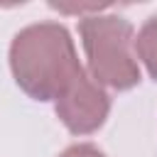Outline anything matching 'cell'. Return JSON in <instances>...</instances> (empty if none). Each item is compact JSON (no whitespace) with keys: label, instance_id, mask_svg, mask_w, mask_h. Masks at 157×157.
Segmentation results:
<instances>
[{"label":"cell","instance_id":"cell-4","mask_svg":"<svg viewBox=\"0 0 157 157\" xmlns=\"http://www.w3.org/2000/svg\"><path fill=\"white\" fill-rule=\"evenodd\" d=\"M135 56L145 64L152 81H157V15L147 17L135 34Z\"/></svg>","mask_w":157,"mask_h":157},{"label":"cell","instance_id":"cell-3","mask_svg":"<svg viewBox=\"0 0 157 157\" xmlns=\"http://www.w3.org/2000/svg\"><path fill=\"white\" fill-rule=\"evenodd\" d=\"M54 113L64 123V128L71 135H91L96 132L108 113H110V98L86 71L54 101Z\"/></svg>","mask_w":157,"mask_h":157},{"label":"cell","instance_id":"cell-5","mask_svg":"<svg viewBox=\"0 0 157 157\" xmlns=\"http://www.w3.org/2000/svg\"><path fill=\"white\" fill-rule=\"evenodd\" d=\"M59 157H105V155L91 142H76V145H69Z\"/></svg>","mask_w":157,"mask_h":157},{"label":"cell","instance_id":"cell-1","mask_svg":"<svg viewBox=\"0 0 157 157\" xmlns=\"http://www.w3.org/2000/svg\"><path fill=\"white\" fill-rule=\"evenodd\" d=\"M10 71L20 91L39 103H54L83 74L74 39L59 22L22 27L10 42Z\"/></svg>","mask_w":157,"mask_h":157},{"label":"cell","instance_id":"cell-2","mask_svg":"<svg viewBox=\"0 0 157 157\" xmlns=\"http://www.w3.org/2000/svg\"><path fill=\"white\" fill-rule=\"evenodd\" d=\"M78 37L88 59V76L98 86L130 91L140 83L135 29L123 15H83Z\"/></svg>","mask_w":157,"mask_h":157}]
</instances>
